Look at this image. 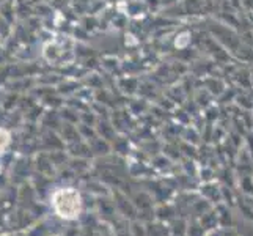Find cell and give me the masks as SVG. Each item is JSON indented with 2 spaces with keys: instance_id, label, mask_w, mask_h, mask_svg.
<instances>
[{
  "instance_id": "obj_1",
  "label": "cell",
  "mask_w": 253,
  "mask_h": 236,
  "mask_svg": "<svg viewBox=\"0 0 253 236\" xmlns=\"http://www.w3.org/2000/svg\"><path fill=\"white\" fill-rule=\"evenodd\" d=\"M52 206L60 217L74 219L81 213V197L73 189H60L52 197Z\"/></svg>"
}]
</instances>
